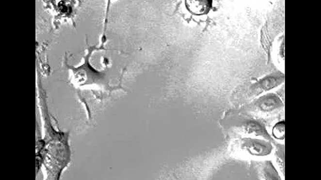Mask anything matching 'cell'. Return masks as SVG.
I'll use <instances>...</instances> for the list:
<instances>
[{
  "label": "cell",
  "instance_id": "cell-1",
  "mask_svg": "<svg viewBox=\"0 0 321 180\" xmlns=\"http://www.w3.org/2000/svg\"><path fill=\"white\" fill-rule=\"evenodd\" d=\"M245 145L247 150L255 156H266L271 153L272 150L271 145L257 139H247Z\"/></svg>",
  "mask_w": 321,
  "mask_h": 180
},
{
  "label": "cell",
  "instance_id": "cell-2",
  "mask_svg": "<svg viewBox=\"0 0 321 180\" xmlns=\"http://www.w3.org/2000/svg\"><path fill=\"white\" fill-rule=\"evenodd\" d=\"M283 76H269L261 79L260 82L255 85L253 91L255 93H260L262 91H267L278 86L283 82Z\"/></svg>",
  "mask_w": 321,
  "mask_h": 180
},
{
  "label": "cell",
  "instance_id": "cell-3",
  "mask_svg": "<svg viewBox=\"0 0 321 180\" xmlns=\"http://www.w3.org/2000/svg\"><path fill=\"white\" fill-rule=\"evenodd\" d=\"M257 105L264 112H271L281 106L282 102L275 95L270 94L261 98L257 102Z\"/></svg>",
  "mask_w": 321,
  "mask_h": 180
},
{
  "label": "cell",
  "instance_id": "cell-4",
  "mask_svg": "<svg viewBox=\"0 0 321 180\" xmlns=\"http://www.w3.org/2000/svg\"><path fill=\"white\" fill-rule=\"evenodd\" d=\"M187 8L195 15H202L208 13L210 9V2L208 1H188Z\"/></svg>",
  "mask_w": 321,
  "mask_h": 180
},
{
  "label": "cell",
  "instance_id": "cell-5",
  "mask_svg": "<svg viewBox=\"0 0 321 180\" xmlns=\"http://www.w3.org/2000/svg\"><path fill=\"white\" fill-rule=\"evenodd\" d=\"M246 130L248 134H255L256 135H261V136L265 137H268L269 138V135H267L263 127L255 121H250L247 123Z\"/></svg>",
  "mask_w": 321,
  "mask_h": 180
},
{
  "label": "cell",
  "instance_id": "cell-6",
  "mask_svg": "<svg viewBox=\"0 0 321 180\" xmlns=\"http://www.w3.org/2000/svg\"><path fill=\"white\" fill-rule=\"evenodd\" d=\"M285 121H280L275 125L273 134L276 139H285Z\"/></svg>",
  "mask_w": 321,
  "mask_h": 180
}]
</instances>
